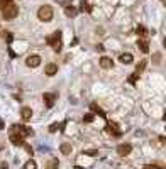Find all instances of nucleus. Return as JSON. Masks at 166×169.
Masks as SVG:
<instances>
[{
    "label": "nucleus",
    "mask_w": 166,
    "mask_h": 169,
    "mask_svg": "<svg viewBox=\"0 0 166 169\" xmlns=\"http://www.w3.org/2000/svg\"><path fill=\"white\" fill-rule=\"evenodd\" d=\"M20 117L27 122V120H31V117H32V108H29V107H22V110H20Z\"/></svg>",
    "instance_id": "nucleus-11"
},
{
    "label": "nucleus",
    "mask_w": 166,
    "mask_h": 169,
    "mask_svg": "<svg viewBox=\"0 0 166 169\" xmlns=\"http://www.w3.org/2000/svg\"><path fill=\"white\" fill-rule=\"evenodd\" d=\"M59 150L65 154V156H68L70 152H71V144H68V142H65V144H61V147H59Z\"/></svg>",
    "instance_id": "nucleus-17"
},
{
    "label": "nucleus",
    "mask_w": 166,
    "mask_h": 169,
    "mask_svg": "<svg viewBox=\"0 0 166 169\" xmlns=\"http://www.w3.org/2000/svg\"><path fill=\"white\" fill-rule=\"evenodd\" d=\"M58 166H59V162H58V159L56 157H53L48 164H46V169H58Z\"/></svg>",
    "instance_id": "nucleus-18"
},
{
    "label": "nucleus",
    "mask_w": 166,
    "mask_h": 169,
    "mask_svg": "<svg viewBox=\"0 0 166 169\" xmlns=\"http://www.w3.org/2000/svg\"><path fill=\"white\" fill-rule=\"evenodd\" d=\"M100 66H102L103 69H110V68H114V61H112L110 57L103 56L102 59H100Z\"/></svg>",
    "instance_id": "nucleus-8"
},
{
    "label": "nucleus",
    "mask_w": 166,
    "mask_h": 169,
    "mask_svg": "<svg viewBox=\"0 0 166 169\" xmlns=\"http://www.w3.org/2000/svg\"><path fill=\"white\" fill-rule=\"evenodd\" d=\"M146 34H148V29H146L144 25H137V36L146 37Z\"/></svg>",
    "instance_id": "nucleus-20"
},
{
    "label": "nucleus",
    "mask_w": 166,
    "mask_h": 169,
    "mask_svg": "<svg viewBox=\"0 0 166 169\" xmlns=\"http://www.w3.org/2000/svg\"><path fill=\"white\" fill-rule=\"evenodd\" d=\"M137 47H139V51H141V53H144V54H146V53L149 51V42L146 41V39H139V41H137Z\"/></svg>",
    "instance_id": "nucleus-10"
},
{
    "label": "nucleus",
    "mask_w": 166,
    "mask_h": 169,
    "mask_svg": "<svg viewBox=\"0 0 166 169\" xmlns=\"http://www.w3.org/2000/svg\"><path fill=\"white\" fill-rule=\"evenodd\" d=\"M119 61H120V63H124V64H130V63L134 61V56H132L130 53H124V54H120V56H119Z\"/></svg>",
    "instance_id": "nucleus-12"
},
{
    "label": "nucleus",
    "mask_w": 166,
    "mask_h": 169,
    "mask_svg": "<svg viewBox=\"0 0 166 169\" xmlns=\"http://www.w3.org/2000/svg\"><path fill=\"white\" fill-rule=\"evenodd\" d=\"M161 54H159V53H154V54H153V61H154V63H156V64H158V63H159V61H161Z\"/></svg>",
    "instance_id": "nucleus-23"
},
{
    "label": "nucleus",
    "mask_w": 166,
    "mask_h": 169,
    "mask_svg": "<svg viewBox=\"0 0 166 169\" xmlns=\"http://www.w3.org/2000/svg\"><path fill=\"white\" fill-rule=\"evenodd\" d=\"M7 41H9V42H12V41H14V36H12V34H9V36H7Z\"/></svg>",
    "instance_id": "nucleus-30"
},
{
    "label": "nucleus",
    "mask_w": 166,
    "mask_h": 169,
    "mask_svg": "<svg viewBox=\"0 0 166 169\" xmlns=\"http://www.w3.org/2000/svg\"><path fill=\"white\" fill-rule=\"evenodd\" d=\"M90 110H92V112H95L97 115H100V117H103V118H105V112H103V110H102L97 103H90Z\"/></svg>",
    "instance_id": "nucleus-16"
},
{
    "label": "nucleus",
    "mask_w": 166,
    "mask_h": 169,
    "mask_svg": "<svg viewBox=\"0 0 166 169\" xmlns=\"http://www.w3.org/2000/svg\"><path fill=\"white\" fill-rule=\"evenodd\" d=\"M48 44L51 47H54V51H59L61 49V31H56L53 36L48 37Z\"/></svg>",
    "instance_id": "nucleus-3"
},
{
    "label": "nucleus",
    "mask_w": 166,
    "mask_h": 169,
    "mask_svg": "<svg viewBox=\"0 0 166 169\" xmlns=\"http://www.w3.org/2000/svg\"><path fill=\"white\" fill-rule=\"evenodd\" d=\"M107 132H110L112 135H115V137H120V130L117 129L115 124H109V125H107Z\"/></svg>",
    "instance_id": "nucleus-15"
},
{
    "label": "nucleus",
    "mask_w": 166,
    "mask_h": 169,
    "mask_svg": "<svg viewBox=\"0 0 166 169\" xmlns=\"http://www.w3.org/2000/svg\"><path fill=\"white\" fill-rule=\"evenodd\" d=\"M17 134H20L22 137H31V135H34V132L31 130L29 127H26V125H17Z\"/></svg>",
    "instance_id": "nucleus-7"
},
{
    "label": "nucleus",
    "mask_w": 166,
    "mask_h": 169,
    "mask_svg": "<svg viewBox=\"0 0 166 169\" xmlns=\"http://www.w3.org/2000/svg\"><path fill=\"white\" fill-rule=\"evenodd\" d=\"M44 73L48 76H54L56 73H58V66H56L54 63H49L48 66H46V69H44Z\"/></svg>",
    "instance_id": "nucleus-13"
},
{
    "label": "nucleus",
    "mask_w": 166,
    "mask_h": 169,
    "mask_svg": "<svg viewBox=\"0 0 166 169\" xmlns=\"http://www.w3.org/2000/svg\"><path fill=\"white\" fill-rule=\"evenodd\" d=\"M9 139H10V142H12L14 146H22V144H24V137H22L20 134H17V132H10Z\"/></svg>",
    "instance_id": "nucleus-5"
},
{
    "label": "nucleus",
    "mask_w": 166,
    "mask_h": 169,
    "mask_svg": "<svg viewBox=\"0 0 166 169\" xmlns=\"http://www.w3.org/2000/svg\"><path fill=\"white\" fill-rule=\"evenodd\" d=\"M85 154L87 156H97V149H88V150H85Z\"/></svg>",
    "instance_id": "nucleus-26"
},
{
    "label": "nucleus",
    "mask_w": 166,
    "mask_h": 169,
    "mask_svg": "<svg viewBox=\"0 0 166 169\" xmlns=\"http://www.w3.org/2000/svg\"><path fill=\"white\" fill-rule=\"evenodd\" d=\"M0 129H3V120L0 118Z\"/></svg>",
    "instance_id": "nucleus-32"
},
{
    "label": "nucleus",
    "mask_w": 166,
    "mask_h": 169,
    "mask_svg": "<svg viewBox=\"0 0 166 169\" xmlns=\"http://www.w3.org/2000/svg\"><path fill=\"white\" fill-rule=\"evenodd\" d=\"M136 81H137V75H134V76L129 78V83H136Z\"/></svg>",
    "instance_id": "nucleus-29"
},
{
    "label": "nucleus",
    "mask_w": 166,
    "mask_h": 169,
    "mask_svg": "<svg viewBox=\"0 0 166 169\" xmlns=\"http://www.w3.org/2000/svg\"><path fill=\"white\" fill-rule=\"evenodd\" d=\"M42 98H44V102H46V107H48V108H51V107H53V105H54V100H56V95L53 93H44V96H42Z\"/></svg>",
    "instance_id": "nucleus-9"
},
{
    "label": "nucleus",
    "mask_w": 166,
    "mask_h": 169,
    "mask_svg": "<svg viewBox=\"0 0 166 169\" xmlns=\"http://www.w3.org/2000/svg\"><path fill=\"white\" fill-rule=\"evenodd\" d=\"M26 64H27L29 68H37V66L41 64V57L37 56V54H32V56H29L26 59Z\"/></svg>",
    "instance_id": "nucleus-6"
},
{
    "label": "nucleus",
    "mask_w": 166,
    "mask_h": 169,
    "mask_svg": "<svg viewBox=\"0 0 166 169\" xmlns=\"http://www.w3.org/2000/svg\"><path fill=\"white\" fill-rule=\"evenodd\" d=\"M144 169H161V168H159V166H156V164H146Z\"/></svg>",
    "instance_id": "nucleus-27"
},
{
    "label": "nucleus",
    "mask_w": 166,
    "mask_h": 169,
    "mask_svg": "<svg viewBox=\"0 0 166 169\" xmlns=\"http://www.w3.org/2000/svg\"><path fill=\"white\" fill-rule=\"evenodd\" d=\"M83 122H85V124H90V122H93V113H87V115L83 117Z\"/></svg>",
    "instance_id": "nucleus-21"
},
{
    "label": "nucleus",
    "mask_w": 166,
    "mask_h": 169,
    "mask_svg": "<svg viewBox=\"0 0 166 169\" xmlns=\"http://www.w3.org/2000/svg\"><path fill=\"white\" fill-rule=\"evenodd\" d=\"M53 15H54V12H53V7H49V5H42L37 10V17H39V20H42V22H49V20L53 19Z\"/></svg>",
    "instance_id": "nucleus-1"
},
{
    "label": "nucleus",
    "mask_w": 166,
    "mask_h": 169,
    "mask_svg": "<svg viewBox=\"0 0 166 169\" xmlns=\"http://www.w3.org/2000/svg\"><path fill=\"white\" fill-rule=\"evenodd\" d=\"M75 169H83V168H80V166H75Z\"/></svg>",
    "instance_id": "nucleus-33"
},
{
    "label": "nucleus",
    "mask_w": 166,
    "mask_h": 169,
    "mask_svg": "<svg viewBox=\"0 0 166 169\" xmlns=\"http://www.w3.org/2000/svg\"><path fill=\"white\" fill-rule=\"evenodd\" d=\"M9 3H12V0H0V10H3Z\"/></svg>",
    "instance_id": "nucleus-22"
},
{
    "label": "nucleus",
    "mask_w": 166,
    "mask_h": 169,
    "mask_svg": "<svg viewBox=\"0 0 166 169\" xmlns=\"http://www.w3.org/2000/svg\"><path fill=\"white\" fill-rule=\"evenodd\" d=\"M65 14H66L68 17H75V15L78 14V9L73 7V5H68V7H65Z\"/></svg>",
    "instance_id": "nucleus-14"
},
{
    "label": "nucleus",
    "mask_w": 166,
    "mask_h": 169,
    "mask_svg": "<svg viewBox=\"0 0 166 169\" xmlns=\"http://www.w3.org/2000/svg\"><path fill=\"white\" fill-rule=\"evenodd\" d=\"M24 147H26V150H27V154H29V156H32V149H31V146L24 144Z\"/></svg>",
    "instance_id": "nucleus-28"
},
{
    "label": "nucleus",
    "mask_w": 166,
    "mask_h": 169,
    "mask_svg": "<svg viewBox=\"0 0 166 169\" xmlns=\"http://www.w3.org/2000/svg\"><path fill=\"white\" fill-rule=\"evenodd\" d=\"M2 169H9V164L7 162H2Z\"/></svg>",
    "instance_id": "nucleus-31"
},
{
    "label": "nucleus",
    "mask_w": 166,
    "mask_h": 169,
    "mask_svg": "<svg viewBox=\"0 0 166 169\" xmlns=\"http://www.w3.org/2000/svg\"><path fill=\"white\" fill-rule=\"evenodd\" d=\"M144 68H146V61H141V63L137 64V71H142Z\"/></svg>",
    "instance_id": "nucleus-24"
},
{
    "label": "nucleus",
    "mask_w": 166,
    "mask_h": 169,
    "mask_svg": "<svg viewBox=\"0 0 166 169\" xmlns=\"http://www.w3.org/2000/svg\"><path fill=\"white\" fill-rule=\"evenodd\" d=\"M130 150H132V146L127 144V142H124V144H120L119 147H117V154L119 156H122V157H126V156H129Z\"/></svg>",
    "instance_id": "nucleus-4"
},
{
    "label": "nucleus",
    "mask_w": 166,
    "mask_h": 169,
    "mask_svg": "<svg viewBox=\"0 0 166 169\" xmlns=\"http://www.w3.org/2000/svg\"><path fill=\"white\" fill-rule=\"evenodd\" d=\"M22 169H37V164H36V161H32V159H29L26 164H24V168Z\"/></svg>",
    "instance_id": "nucleus-19"
},
{
    "label": "nucleus",
    "mask_w": 166,
    "mask_h": 169,
    "mask_svg": "<svg viewBox=\"0 0 166 169\" xmlns=\"http://www.w3.org/2000/svg\"><path fill=\"white\" fill-rule=\"evenodd\" d=\"M48 130L51 132V134H53V132H56V130H58V124H51V125H49V129H48Z\"/></svg>",
    "instance_id": "nucleus-25"
},
{
    "label": "nucleus",
    "mask_w": 166,
    "mask_h": 169,
    "mask_svg": "<svg viewBox=\"0 0 166 169\" xmlns=\"http://www.w3.org/2000/svg\"><path fill=\"white\" fill-rule=\"evenodd\" d=\"M19 14V7L15 5V3H9L3 10H2V15H3V19L5 20H12L15 19Z\"/></svg>",
    "instance_id": "nucleus-2"
},
{
    "label": "nucleus",
    "mask_w": 166,
    "mask_h": 169,
    "mask_svg": "<svg viewBox=\"0 0 166 169\" xmlns=\"http://www.w3.org/2000/svg\"><path fill=\"white\" fill-rule=\"evenodd\" d=\"M161 2H165V0H161Z\"/></svg>",
    "instance_id": "nucleus-34"
}]
</instances>
